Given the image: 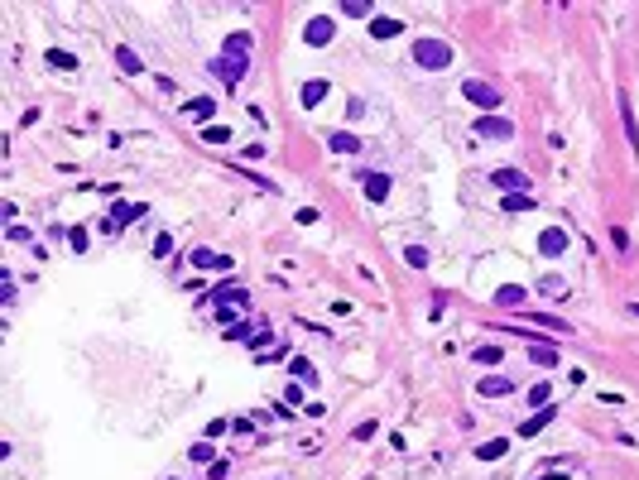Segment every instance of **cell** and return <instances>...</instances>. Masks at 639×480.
Instances as JSON below:
<instances>
[{
    "label": "cell",
    "mask_w": 639,
    "mask_h": 480,
    "mask_svg": "<svg viewBox=\"0 0 639 480\" xmlns=\"http://www.w3.org/2000/svg\"><path fill=\"white\" fill-rule=\"evenodd\" d=\"M245 53H250V34L240 29V34H231V39H226V49H221V58L212 63V72L226 82V87H236V82L245 77Z\"/></svg>",
    "instance_id": "1"
},
{
    "label": "cell",
    "mask_w": 639,
    "mask_h": 480,
    "mask_svg": "<svg viewBox=\"0 0 639 480\" xmlns=\"http://www.w3.org/2000/svg\"><path fill=\"white\" fill-rule=\"evenodd\" d=\"M414 63L428 68V72H442V68L452 63V44H447V39H418V44H414Z\"/></svg>",
    "instance_id": "2"
},
{
    "label": "cell",
    "mask_w": 639,
    "mask_h": 480,
    "mask_svg": "<svg viewBox=\"0 0 639 480\" xmlns=\"http://www.w3.org/2000/svg\"><path fill=\"white\" fill-rule=\"evenodd\" d=\"M461 96H466L471 106H480L485 115H490V110H500V87H490V82H480V77L461 82Z\"/></svg>",
    "instance_id": "3"
},
{
    "label": "cell",
    "mask_w": 639,
    "mask_h": 480,
    "mask_svg": "<svg viewBox=\"0 0 639 480\" xmlns=\"http://www.w3.org/2000/svg\"><path fill=\"white\" fill-rule=\"evenodd\" d=\"M332 34H337V25H332L327 15H313V20L303 25V44H313V49H327V44H332Z\"/></svg>",
    "instance_id": "4"
},
{
    "label": "cell",
    "mask_w": 639,
    "mask_h": 480,
    "mask_svg": "<svg viewBox=\"0 0 639 480\" xmlns=\"http://www.w3.org/2000/svg\"><path fill=\"white\" fill-rule=\"evenodd\" d=\"M562 250H567V231H562V226H548V231H538V255H543V260H558Z\"/></svg>",
    "instance_id": "5"
},
{
    "label": "cell",
    "mask_w": 639,
    "mask_h": 480,
    "mask_svg": "<svg viewBox=\"0 0 639 480\" xmlns=\"http://www.w3.org/2000/svg\"><path fill=\"white\" fill-rule=\"evenodd\" d=\"M149 212V207H144V202H130V207H116V212L106 216V221H101V231H106V236H116V231H120V226H130L135 216H144Z\"/></svg>",
    "instance_id": "6"
},
{
    "label": "cell",
    "mask_w": 639,
    "mask_h": 480,
    "mask_svg": "<svg viewBox=\"0 0 639 480\" xmlns=\"http://www.w3.org/2000/svg\"><path fill=\"white\" fill-rule=\"evenodd\" d=\"M471 130H476V134H485V139H509V134H514V125H509L505 115H480V120L471 125Z\"/></svg>",
    "instance_id": "7"
},
{
    "label": "cell",
    "mask_w": 639,
    "mask_h": 480,
    "mask_svg": "<svg viewBox=\"0 0 639 480\" xmlns=\"http://www.w3.org/2000/svg\"><path fill=\"white\" fill-rule=\"evenodd\" d=\"M207 298H212L216 308H245V303H250V293H245L240 284H221V289H212Z\"/></svg>",
    "instance_id": "8"
},
{
    "label": "cell",
    "mask_w": 639,
    "mask_h": 480,
    "mask_svg": "<svg viewBox=\"0 0 639 480\" xmlns=\"http://www.w3.org/2000/svg\"><path fill=\"white\" fill-rule=\"evenodd\" d=\"M480 399H505V394H514V384H509V374H485L476 384Z\"/></svg>",
    "instance_id": "9"
},
{
    "label": "cell",
    "mask_w": 639,
    "mask_h": 480,
    "mask_svg": "<svg viewBox=\"0 0 639 480\" xmlns=\"http://www.w3.org/2000/svg\"><path fill=\"white\" fill-rule=\"evenodd\" d=\"M490 178H495V187H505V192H529V173H519V168H495Z\"/></svg>",
    "instance_id": "10"
},
{
    "label": "cell",
    "mask_w": 639,
    "mask_h": 480,
    "mask_svg": "<svg viewBox=\"0 0 639 480\" xmlns=\"http://www.w3.org/2000/svg\"><path fill=\"white\" fill-rule=\"evenodd\" d=\"M192 269H231V255H221V250H192Z\"/></svg>",
    "instance_id": "11"
},
{
    "label": "cell",
    "mask_w": 639,
    "mask_h": 480,
    "mask_svg": "<svg viewBox=\"0 0 639 480\" xmlns=\"http://www.w3.org/2000/svg\"><path fill=\"white\" fill-rule=\"evenodd\" d=\"M529 360H533V365H558V346L533 336V341H529Z\"/></svg>",
    "instance_id": "12"
},
{
    "label": "cell",
    "mask_w": 639,
    "mask_h": 480,
    "mask_svg": "<svg viewBox=\"0 0 639 480\" xmlns=\"http://www.w3.org/2000/svg\"><path fill=\"white\" fill-rule=\"evenodd\" d=\"M553 413H558V408H538L533 418H524V423H519V437H538V427L553 423Z\"/></svg>",
    "instance_id": "13"
},
{
    "label": "cell",
    "mask_w": 639,
    "mask_h": 480,
    "mask_svg": "<svg viewBox=\"0 0 639 480\" xmlns=\"http://www.w3.org/2000/svg\"><path fill=\"white\" fill-rule=\"evenodd\" d=\"M116 63H120V72H130V77H139V72H144V58L135 53V49H125V44L116 49Z\"/></svg>",
    "instance_id": "14"
},
{
    "label": "cell",
    "mask_w": 639,
    "mask_h": 480,
    "mask_svg": "<svg viewBox=\"0 0 639 480\" xmlns=\"http://www.w3.org/2000/svg\"><path fill=\"white\" fill-rule=\"evenodd\" d=\"M366 197H371V202H385V197H390V173H366Z\"/></svg>",
    "instance_id": "15"
},
{
    "label": "cell",
    "mask_w": 639,
    "mask_h": 480,
    "mask_svg": "<svg viewBox=\"0 0 639 480\" xmlns=\"http://www.w3.org/2000/svg\"><path fill=\"white\" fill-rule=\"evenodd\" d=\"M371 34H375V39H395V34H404V20H390V15H375V20H371Z\"/></svg>",
    "instance_id": "16"
},
{
    "label": "cell",
    "mask_w": 639,
    "mask_h": 480,
    "mask_svg": "<svg viewBox=\"0 0 639 480\" xmlns=\"http://www.w3.org/2000/svg\"><path fill=\"white\" fill-rule=\"evenodd\" d=\"M620 120H625V139H630V149L639 154V125H635V110H630L625 96H620Z\"/></svg>",
    "instance_id": "17"
},
{
    "label": "cell",
    "mask_w": 639,
    "mask_h": 480,
    "mask_svg": "<svg viewBox=\"0 0 639 480\" xmlns=\"http://www.w3.org/2000/svg\"><path fill=\"white\" fill-rule=\"evenodd\" d=\"M322 96H327V82H322V77L303 82V91H298V101H303V106H318Z\"/></svg>",
    "instance_id": "18"
},
{
    "label": "cell",
    "mask_w": 639,
    "mask_h": 480,
    "mask_svg": "<svg viewBox=\"0 0 639 480\" xmlns=\"http://www.w3.org/2000/svg\"><path fill=\"white\" fill-rule=\"evenodd\" d=\"M500 212H533V197L529 192H505L500 197Z\"/></svg>",
    "instance_id": "19"
},
{
    "label": "cell",
    "mask_w": 639,
    "mask_h": 480,
    "mask_svg": "<svg viewBox=\"0 0 639 480\" xmlns=\"http://www.w3.org/2000/svg\"><path fill=\"white\" fill-rule=\"evenodd\" d=\"M44 58H49V68H58V72H77V58L68 53V49H49Z\"/></svg>",
    "instance_id": "20"
},
{
    "label": "cell",
    "mask_w": 639,
    "mask_h": 480,
    "mask_svg": "<svg viewBox=\"0 0 639 480\" xmlns=\"http://www.w3.org/2000/svg\"><path fill=\"white\" fill-rule=\"evenodd\" d=\"M471 360H476V365H505V350H500V346H476V350H471Z\"/></svg>",
    "instance_id": "21"
},
{
    "label": "cell",
    "mask_w": 639,
    "mask_h": 480,
    "mask_svg": "<svg viewBox=\"0 0 639 480\" xmlns=\"http://www.w3.org/2000/svg\"><path fill=\"white\" fill-rule=\"evenodd\" d=\"M505 452H509V442H505V437H495V442H480V447H476L480 461H500Z\"/></svg>",
    "instance_id": "22"
},
{
    "label": "cell",
    "mask_w": 639,
    "mask_h": 480,
    "mask_svg": "<svg viewBox=\"0 0 639 480\" xmlns=\"http://www.w3.org/2000/svg\"><path fill=\"white\" fill-rule=\"evenodd\" d=\"M250 327H255V322L236 317V322H231V327H221V331H226V341H250V336H255V331H250Z\"/></svg>",
    "instance_id": "23"
},
{
    "label": "cell",
    "mask_w": 639,
    "mask_h": 480,
    "mask_svg": "<svg viewBox=\"0 0 639 480\" xmlns=\"http://www.w3.org/2000/svg\"><path fill=\"white\" fill-rule=\"evenodd\" d=\"M495 303H500V308H519V303H524V289H519V284H505V289L495 293Z\"/></svg>",
    "instance_id": "24"
},
{
    "label": "cell",
    "mask_w": 639,
    "mask_h": 480,
    "mask_svg": "<svg viewBox=\"0 0 639 480\" xmlns=\"http://www.w3.org/2000/svg\"><path fill=\"white\" fill-rule=\"evenodd\" d=\"M327 144H332L337 154H356V149H361V139H356V134H327Z\"/></svg>",
    "instance_id": "25"
},
{
    "label": "cell",
    "mask_w": 639,
    "mask_h": 480,
    "mask_svg": "<svg viewBox=\"0 0 639 480\" xmlns=\"http://www.w3.org/2000/svg\"><path fill=\"white\" fill-rule=\"evenodd\" d=\"M538 293H543V298H562V293H567V284H562L558 274H548V279L538 284Z\"/></svg>",
    "instance_id": "26"
},
{
    "label": "cell",
    "mask_w": 639,
    "mask_h": 480,
    "mask_svg": "<svg viewBox=\"0 0 639 480\" xmlns=\"http://www.w3.org/2000/svg\"><path fill=\"white\" fill-rule=\"evenodd\" d=\"M289 374H293V379H308V384H318V370H313V365H308L303 355H298V360L289 365Z\"/></svg>",
    "instance_id": "27"
},
{
    "label": "cell",
    "mask_w": 639,
    "mask_h": 480,
    "mask_svg": "<svg viewBox=\"0 0 639 480\" xmlns=\"http://www.w3.org/2000/svg\"><path fill=\"white\" fill-rule=\"evenodd\" d=\"M404 265L423 269V265H428V250H423V245H404Z\"/></svg>",
    "instance_id": "28"
},
{
    "label": "cell",
    "mask_w": 639,
    "mask_h": 480,
    "mask_svg": "<svg viewBox=\"0 0 639 480\" xmlns=\"http://www.w3.org/2000/svg\"><path fill=\"white\" fill-rule=\"evenodd\" d=\"M187 120H212V101H207V96L192 101V106H187Z\"/></svg>",
    "instance_id": "29"
},
{
    "label": "cell",
    "mask_w": 639,
    "mask_h": 480,
    "mask_svg": "<svg viewBox=\"0 0 639 480\" xmlns=\"http://www.w3.org/2000/svg\"><path fill=\"white\" fill-rule=\"evenodd\" d=\"M187 456H192V461H207V466L216 461V456H212V442H192V447H187Z\"/></svg>",
    "instance_id": "30"
},
{
    "label": "cell",
    "mask_w": 639,
    "mask_h": 480,
    "mask_svg": "<svg viewBox=\"0 0 639 480\" xmlns=\"http://www.w3.org/2000/svg\"><path fill=\"white\" fill-rule=\"evenodd\" d=\"M202 139H207V144H226V139H231V130H226V125H207V130H202Z\"/></svg>",
    "instance_id": "31"
},
{
    "label": "cell",
    "mask_w": 639,
    "mask_h": 480,
    "mask_svg": "<svg viewBox=\"0 0 639 480\" xmlns=\"http://www.w3.org/2000/svg\"><path fill=\"white\" fill-rule=\"evenodd\" d=\"M342 10H347L351 20H366V15H371V0H347Z\"/></svg>",
    "instance_id": "32"
},
{
    "label": "cell",
    "mask_w": 639,
    "mask_h": 480,
    "mask_svg": "<svg viewBox=\"0 0 639 480\" xmlns=\"http://www.w3.org/2000/svg\"><path fill=\"white\" fill-rule=\"evenodd\" d=\"M548 399H553V389H548V379H538L529 389V403H548Z\"/></svg>",
    "instance_id": "33"
},
{
    "label": "cell",
    "mask_w": 639,
    "mask_h": 480,
    "mask_svg": "<svg viewBox=\"0 0 639 480\" xmlns=\"http://www.w3.org/2000/svg\"><path fill=\"white\" fill-rule=\"evenodd\" d=\"M265 346H274V331H255V336H250V350H255V355H260V350Z\"/></svg>",
    "instance_id": "34"
},
{
    "label": "cell",
    "mask_w": 639,
    "mask_h": 480,
    "mask_svg": "<svg viewBox=\"0 0 639 480\" xmlns=\"http://www.w3.org/2000/svg\"><path fill=\"white\" fill-rule=\"evenodd\" d=\"M231 476V461H212V466H207V480H226Z\"/></svg>",
    "instance_id": "35"
},
{
    "label": "cell",
    "mask_w": 639,
    "mask_h": 480,
    "mask_svg": "<svg viewBox=\"0 0 639 480\" xmlns=\"http://www.w3.org/2000/svg\"><path fill=\"white\" fill-rule=\"evenodd\" d=\"M68 245L82 255V250H87V231H82V226H73V231H68Z\"/></svg>",
    "instance_id": "36"
},
{
    "label": "cell",
    "mask_w": 639,
    "mask_h": 480,
    "mask_svg": "<svg viewBox=\"0 0 639 480\" xmlns=\"http://www.w3.org/2000/svg\"><path fill=\"white\" fill-rule=\"evenodd\" d=\"M226 427H231V423H226V418H212V423H207V437H221V432H226Z\"/></svg>",
    "instance_id": "37"
},
{
    "label": "cell",
    "mask_w": 639,
    "mask_h": 480,
    "mask_svg": "<svg viewBox=\"0 0 639 480\" xmlns=\"http://www.w3.org/2000/svg\"><path fill=\"white\" fill-rule=\"evenodd\" d=\"M538 480H572V476H562V471H553V476H538Z\"/></svg>",
    "instance_id": "38"
},
{
    "label": "cell",
    "mask_w": 639,
    "mask_h": 480,
    "mask_svg": "<svg viewBox=\"0 0 639 480\" xmlns=\"http://www.w3.org/2000/svg\"><path fill=\"white\" fill-rule=\"evenodd\" d=\"M630 317H639V303H630Z\"/></svg>",
    "instance_id": "39"
}]
</instances>
